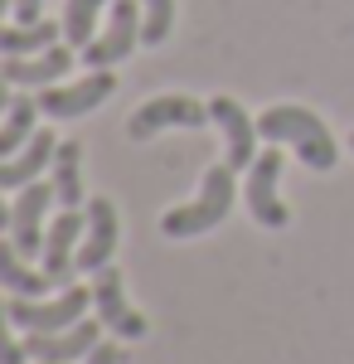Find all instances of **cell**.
Returning a JSON list of instances; mask_svg holds the SVG:
<instances>
[{
    "instance_id": "21",
    "label": "cell",
    "mask_w": 354,
    "mask_h": 364,
    "mask_svg": "<svg viewBox=\"0 0 354 364\" xmlns=\"http://www.w3.org/2000/svg\"><path fill=\"white\" fill-rule=\"evenodd\" d=\"M141 44H165L170 39V25H175V0H141Z\"/></svg>"
},
{
    "instance_id": "6",
    "label": "cell",
    "mask_w": 354,
    "mask_h": 364,
    "mask_svg": "<svg viewBox=\"0 0 354 364\" xmlns=\"http://www.w3.org/2000/svg\"><path fill=\"white\" fill-rule=\"evenodd\" d=\"M49 204H58L54 180H34V185H25L15 195V204H10V243L20 248V257L44 252V233H49L44 214H49Z\"/></svg>"
},
{
    "instance_id": "28",
    "label": "cell",
    "mask_w": 354,
    "mask_h": 364,
    "mask_svg": "<svg viewBox=\"0 0 354 364\" xmlns=\"http://www.w3.org/2000/svg\"><path fill=\"white\" fill-rule=\"evenodd\" d=\"M350 151H354V136H350Z\"/></svg>"
},
{
    "instance_id": "16",
    "label": "cell",
    "mask_w": 354,
    "mask_h": 364,
    "mask_svg": "<svg viewBox=\"0 0 354 364\" xmlns=\"http://www.w3.org/2000/svg\"><path fill=\"white\" fill-rule=\"evenodd\" d=\"M0 287H5L10 296H44V291L54 287V277L25 267V257H20L15 243H0Z\"/></svg>"
},
{
    "instance_id": "8",
    "label": "cell",
    "mask_w": 354,
    "mask_h": 364,
    "mask_svg": "<svg viewBox=\"0 0 354 364\" xmlns=\"http://www.w3.org/2000/svg\"><path fill=\"white\" fill-rule=\"evenodd\" d=\"M92 306H97V321L107 326L117 340H141L151 326H146V316H141L132 301H127V287H122V272L117 267H97L92 272Z\"/></svg>"
},
{
    "instance_id": "23",
    "label": "cell",
    "mask_w": 354,
    "mask_h": 364,
    "mask_svg": "<svg viewBox=\"0 0 354 364\" xmlns=\"http://www.w3.org/2000/svg\"><path fill=\"white\" fill-rule=\"evenodd\" d=\"M82 364H127V350H122V345H112V340H102V345H97Z\"/></svg>"
},
{
    "instance_id": "3",
    "label": "cell",
    "mask_w": 354,
    "mask_h": 364,
    "mask_svg": "<svg viewBox=\"0 0 354 364\" xmlns=\"http://www.w3.org/2000/svg\"><path fill=\"white\" fill-rule=\"evenodd\" d=\"M92 306V287H63L54 301H39V296H15L10 301V321L25 331V336H49V331H68L78 326L82 311Z\"/></svg>"
},
{
    "instance_id": "7",
    "label": "cell",
    "mask_w": 354,
    "mask_h": 364,
    "mask_svg": "<svg viewBox=\"0 0 354 364\" xmlns=\"http://www.w3.org/2000/svg\"><path fill=\"white\" fill-rule=\"evenodd\" d=\"M141 0H112V15H107V29L82 49V63L87 68H112L132 54L141 44Z\"/></svg>"
},
{
    "instance_id": "1",
    "label": "cell",
    "mask_w": 354,
    "mask_h": 364,
    "mask_svg": "<svg viewBox=\"0 0 354 364\" xmlns=\"http://www.w3.org/2000/svg\"><path fill=\"white\" fill-rule=\"evenodd\" d=\"M257 136L267 146H291L306 170H335V161H340V146L330 136V127L311 107H296V102L267 107L257 117Z\"/></svg>"
},
{
    "instance_id": "25",
    "label": "cell",
    "mask_w": 354,
    "mask_h": 364,
    "mask_svg": "<svg viewBox=\"0 0 354 364\" xmlns=\"http://www.w3.org/2000/svg\"><path fill=\"white\" fill-rule=\"evenodd\" d=\"M10 102H15V97H10V83H5V73H0V112H5Z\"/></svg>"
},
{
    "instance_id": "14",
    "label": "cell",
    "mask_w": 354,
    "mask_h": 364,
    "mask_svg": "<svg viewBox=\"0 0 354 364\" xmlns=\"http://www.w3.org/2000/svg\"><path fill=\"white\" fill-rule=\"evenodd\" d=\"M73 68V44H49L44 54H29V58H5L0 63V73H5V83L10 87H49L58 83L63 73Z\"/></svg>"
},
{
    "instance_id": "10",
    "label": "cell",
    "mask_w": 354,
    "mask_h": 364,
    "mask_svg": "<svg viewBox=\"0 0 354 364\" xmlns=\"http://www.w3.org/2000/svg\"><path fill=\"white\" fill-rule=\"evenodd\" d=\"M277 180H281V151H262L252 166H247V185H243V199H247V214L257 219L262 228H286V204L277 195Z\"/></svg>"
},
{
    "instance_id": "26",
    "label": "cell",
    "mask_w": 354,
    "mask_h": 364,
    "mask_svg": "<svg viewBox=\"0 0 354 364\" xmlns=\"http://www.w3.org/2000/svg\"><path fill=\"white\" fill-rule=\"evenodd\" d=\"M0 228H10V209H5V199H0Z\"/></svg>"
},
{
    "instance_id": "9",
    "label": "cell",
    "mask_w": 354,
    "mask_h": 364,
    "mask_svg": "<svg viewBox=\"0 0 354 364\" xmlns=\"http://www.w3.org/2000/svg\"><path fill=\"white\" fill-rule=\"evenodd\" d=\"M209 117H214L218 136H223V161L233 170H247L257 161V122L243 112V102L238 97H228V92H218L214 102H209Z\"/></svg>"
},
{
    "instance_id": "11",
    "label": "cell",
    "mask_w": 354,
    "mask_h": 364,
    "mask_svg": "<svg viewBox=\"0 0 354 364\" xmlns=\"http://www.w3.org/2000/svg\"><path fill=\"white\" fill-rule=\"evenodd\" d=\"M102 345V321H87L82 316L78 326L68 331H49V336H29L25 350L34 364H73V360H87L92 350Z\"/></svg>"
},
{
    "instance_id": "12",
    "label": "cell",
    "mask_w": 354,
    "mask_h": 364,
    "mask_svg": "<svg viewBox=\"0 0 354 364\" xmlns=\"http://www.w3.org/2000/svg\"><path fill=\"white\" fill-rule=\"evenodd\" d=\"M87 228H82V243H78V272H97L107 267L112 252H117V238H122V224H117V204L107 195L87 199Z\"/></svg>"
},
{
    "instance_id": "20",
    "label": "cell",
    "mask_w": 354,
    "mask_h": 364,
    "mask_svg": "<svg viewBox=\"0 0 354 364\" xmlns=\"http://www.w3.org/2000/svg\"><path fill=\"white\" fill-rule=\"evenodd\" d=\"M112 0H68L63 5V44L73 49H87L97 39V15L107 10Z\"/></svg>"
},
{
    "instance_id": "2",
    "label": "cell",
    "mask_w": 354,
    "mask_h": 364,
    "mask_svg": "<svg viewBox=\"0 0 354 364\" xmlns=\"http://www.w3.org/2000/svg\"><path fill=\"white\" fill-rule=\"evenodd\" d=\"M233 175H238V170L228 166V161H218V166L204 170L199 195H194L190 204H175V209L161 214L165 238H199V233H209V228L223 224L228 209H233Z\"/></svg>"
},
{
    "instance_id": "13",
    "label": "cell",
    "mask_w": 354,
    "mask_h": 364,
    "mask_svg": "<svg viewBox=\"0 0 354 364\" xmlns=\"http://www.w3.org/2000/svg\"><path fill=\"white\" fill-rule=\"evenodd\" d=\"M82 228H87V214L82 209H63L54 224H49V233H44V272L54 277V287H63V282L73 277V267H78V243H82Z\"/></svg>"
},
{
    "instance_id": "4",
    "label": "cell",
    "mask_w": 354,
    "mask_h": 364,
    "mask_svg": "<svg viewBox=\"0 0 354 364\" xmlns=\"http://www.w3.org/2000/svg\"><path fill=\"white\" fill-rule=\"evenodd\" d=\"M112 92H117L112 68H92L87 78H73V83H49V87H39L34 97H39V112H44V117L68 122V117H87L92 107H102Z\"/></svg>"
},
{
    "instance_id": "18",
    "label": "cell",
    "mask_w": 354,
    "mask_h": 364,
    "mask_svg": "<svg viewBox=\"0 0 354 364\" xmlns=\"http://www.w3.org/2000/svg\"><path fill=\"white\" fill-rule=\"evenodd\" d=\"M58 39H63V25H49V20H39V25H15V29L0 25V54L5 58H29V54H44Z\"/></svg>"
},
{
    "instance_id": "27",
    "label": "cell",
    "mask_w": 354,
    "mask_h": 364,
    "mask_svg": "<svg viewBox=\"0 0 354 364\" xmlns=\"http://www.w3.org/2000/svg\"><path fill=\"white\" fill-rule=\"evenodd\" d=\"M10 5H15V0H0V15H5V10H10Z\"/></svg>"
},
{
    "instance_id": "15",
    "label": "cell",
    "mask_w": 354,
    "mask_h": 364,
    "mask_svg": "<svg viewBox=\"0 0 354 364\" xmlns=\"http://www.w3.org/2000/svg\"><path fill=\"white\" fill-rule=\"evenodd\" d=\"M54 151H58V136L39 127L25 151H15V156L0 161V190H25V185H34L44 170L54 166Z\"/></svg>"
},
{
    "instance_id": "19",
    "label": "cell",
    "mask_w": 354,
    "mask_h": 364,
    "mask_svg": "<svg viewBox=\"0 0 354 364\" xmlns=\"http://www.w3.org/2000/svg\"><path fill=\"white\" fill-rule=\"evenodd\" d=\"M34 112H39V97H25V92L5 107V122H0V161L29 146V136L39 132V127H34Z\"/></svg>"
},
{
    "instance_id": "5",
    "label": "cell",
    "mask_w": 354,
    "mask_h": 364,
    "mask_svg": "<svg viewBox=\"0 0 354 364\" xmlns=\"http://www.w3.org/2000/svg\"><path fill=\"white\" fill-rule=\"evenodd\" d=\"M214 117H209V102H194L185 92H165V97H151V102H141L132 122H127V136L132 141H151L156 132H170V127H209Z\"/></svg>"
},
{
    "instance_id": "22",
    "label": "cell",
    "mask_w": 354,
    "mask_h": 364,
    "mask_svg": "<svg viewBox=\"0 0 354 364\" xmlns=\"http://www.w3.org/2000/svg\"><path fill=\"white\" fill-rule=\"evenodd\" d=\"M10 326H15V321H10V301H0V364H25L29 350L10 336Z\"/></svg>"
},
{
    "instance_id": "24",
    "label": "cell",
    "mask_w": 354,
    "mask_h": 364,
    "mask_svg": "<svg viewBox=\"0 0 354 364\" xmlns=\"http://www.w3.org/2000/svg\"><path fill=\"white\" fill-rule=\"evenodd\" d=\"M39 5H44V0H15V15H20V25H39Z\"/></svg>"
},
{
    "instance_id": "17",
    "label": "cell",
    "mask_w": 354,
    "mask_h": 364,
    "mask_svg": "<svg viewBox=\"0 0 354 364\" xmlns=\"http://www.w3.org/2000/svg\"><path fill=\"white\" fill-rule=\"evenodd\" d=\"M54 190H58V204L63 209H78L82 204V146L78 141H58V151H54Z\"/></svg>"
}]
</instances>
